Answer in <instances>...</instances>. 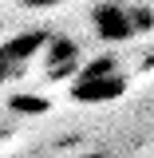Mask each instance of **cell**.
<instances>
[{
  "mask_svg": "<svg viewBox=\"0 0 154 158\" xmlns=\"http://www.w3.org/2000/svg\"><path fill=\"white\" fill-rule=\"evenodd\" d=\"M138 24H142V16H138L135 8L119 4V0H103V4L91 8V28L107 44H123V40L138 36Z\"/></svg>",
  "mask_w": 154,
  "mask_h": 158,
  "instance_id": "1",
  "label": "cell"
},
{
  "mask_svg": "<svg viewBox=\"0 0 154 158\" xmlns=\"http://www.w3.org/2000/svg\"><path fill=\"white\" fill-rule=\"evenodd\" d=\"M48 44H52L48 32H20V36L4 40L0 44V83H8L12 75H20L40 52H48Z\"/></svg>",
  "mask_w": 154,
  "mask_h": 158,
  "instance_id": "2",
  "label": "cell"
},
{
  "mask_svg": "<svg viewBox=\"0 0 154 158\" xmlns=\"http://www.w3.org/2000/svg\"><path fill=\"white\" fill-rule=\"evenodd\" d=\"M127 91V79L119 71H107V75H75L71 83V99L75 103H111Z\"/></svg>",
  "mask_w": 154,
  "mask_h": 158,
  "instance_id": "3",
  "label": "cell"
},
{
  "mask_svg": "<svg viewBox=\"0 0 154 158\" xmlns=\"http://www.w3.org/2000/svg\"><path fill=\"white\" fill-rule=\"evenodd\" d=\"M44 56H48V63H44V67L59 75V71H67V67H75V63H79V48L71 44V40H52Z\"/></svg>",
  "mask_w": 154,
  "mask_h": 158,
  "instance_id": "4",
  "label": "cell"
},
{
  "mask_svg": "<svg viewBox=\"0 0 154 158\" xmlns=\"http://www.w3.org/2000/svg\"><path fill=\"white\" fill-rule=\"evenodd\" d=\"M24 8H56V4H63V0H20Z\"/></svg>",
  "mask_w": 154,
  "mask_h": 158,
  "instance_id": "5",
  "label": "cell"
}]
</instances>
